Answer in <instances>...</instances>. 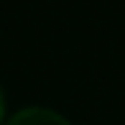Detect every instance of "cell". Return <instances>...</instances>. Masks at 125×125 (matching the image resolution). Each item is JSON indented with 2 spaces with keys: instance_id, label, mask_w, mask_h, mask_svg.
I'll use <instances>...</instances> for the list:
<instances>
[{
  "instance_id": "cell-1",
  "label": "cell",
  "mask_w": 125,
  "mask_h": 125,
  "mask_svg": "<svg viewBox=\"0 0 125 125\" xmlns=\"http://www.w3.org/2000/svg\"><path fill=\"white\" fill-rule=\"evenodd\" d=\"M5 125H72V120L64 112L46 105H26L10 112Z\"/></svg>"
},
{
  "instance_id": "cell-2",
  "label": "cell",
  "mask_w": 125,
  "mask_h": 125,
  "mask_svg": "<svg viewBox=\"0 0 125 125\" xmlns=\"http://www.w3.org/2000/svg\"><path fill=\"white\" fill-rule=\"evenodd\" d=\"M8 102H5V92H3V87H0V125H5V120H8Z\"/></svg>"
}]
</instances>
